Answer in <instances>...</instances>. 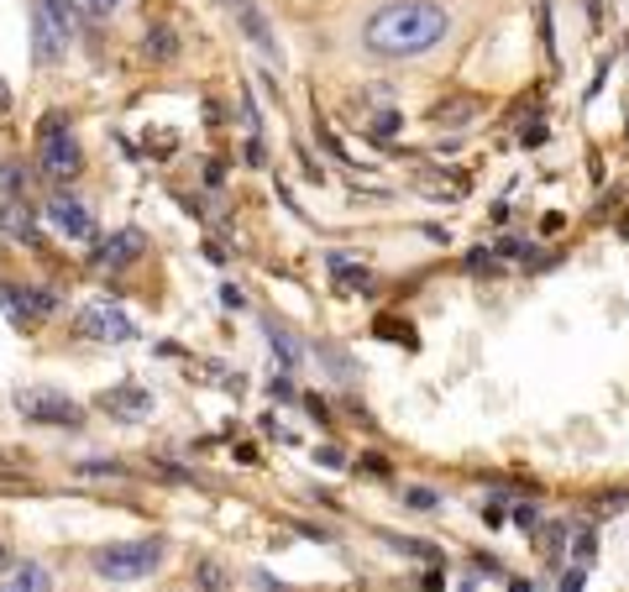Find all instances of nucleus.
<instances>
[{
	"mask_svg": "<svg viewBox=\"0 0 629 592\" xmlns=\"http://www.w3.org/2000/svg\"><path fill=\"white\" fill-rule=\"evenodd\" d=\"M451 37V11L441 0H388L363 26V48L373 58H425Z\"/></svg>",
	"mask_w": 629,
	"mask_h": 592,
	"instance_id": "f257e3e1",
	"label": "nucleus"
},
{
	"mask_svg": "<svg viewBox=\"0 0 629 592\" xmlns=\"http://www.w3.org/2000/svg\"><path fill=\"white\" fill-rule=\"evenodd\" d=\"M73 26H79L73 0H37L32 5V58L37 64H58L73 43Z\"/></svg>",
	"mask_w": 629,
	"mask_h": 592,
	"instance_id": "f03ea898",
	"label": "nucleus"
},
{
	"mask_svg": "<svg viewBox=\"0 0 629 592\" xmlns=\"http://www.w3.org/2000/svg\"><path fill=\"white\" fill-rule=\"evenodd\" d=\"M90 567L105 577V582H142L152 571L163 567V540H122V545H105L90 556Z\"/></svg>",
	"mask_w": 629,
	"mask_h": 592,
	"instance_id": "7ed1b4c3",
	"label": "nucleus"
},
{
	"mask_svg": "<svg viewBox=\"0 0 629 592\" xmlns=\"http://www.w3.org/2000/svg\"><path fill=\"white\" fill-rule=\"evenodd\" d=\"M16 403V414H22L26 425H53V430H79L84 425V409L69 399V394H58V388H43V383H26L11 394Z\"/></svg>",
	"mask_w": 629,
	"mask_h": 592,
	"instance_id": "20e7f679",
	"label": "nucleus"
},
{
	"mask_svg": "<svg viewBox=\"0 0 629 592\" xmlns=\"http://www.w3.org/2000/svg\"><path fill=\"white\" fill-rule=\"evenodd\" d=\"M37 168L53 184H73L84 173V152H79V137L69 132V121H48L37 132Z\"/></svg>",
	"mask_w": 629,
	"mask_h": 592,
	"instance_id": "39448f33",
	"label": "nucleus"
},
{
	"mask_svg": "<svg viewBox=\"0 0 629 592\" xmlns=\"http://www.w3.org/2000/svg\"><path fill=\"white\" fill-rule=\"evenodd\" d=\"M73 331L84 335V341H105V346H126V341H137V326H131V320H126L116 305H105V299L79 309Z\"/></svg>",
	"mask_w": 629,
	"mask_h": 592,
	"instance_id": "423d86ee",
	"label": "nucleus"
},
{
	"mask_svg": "<svg viewBox=\"0 0 629 592\" xmlns=\"http://www.w3.org/2000/svg\"><path fill=\"white\" fill-rule=\"evenodd\" d=\"M53 220V231H58V237L64 241H95V215H90V205H84V200H73V194H53L48 200V210H43Z\"/></svg>",
	"mask_w": 629,
	"mask_h": 592,
	"instance_id": "0eeeda50",
	"label": "nucleus"
},
{
	"mask_svg": "<svg viewBox=\"0 0 629 592\" xmlns=\"http://www.w3.org/2000/svg\"><path fill=\"white\" fill-rule=\"evenodd\" d=\"M0 305H5V315H11L16 326H37L43 315L58 309V294H53V288H11V284H0Z\"/></svg>",
	"mask_w": 629,
	"mask_h": 592,
	"instance_id": "6e6552de",
	"label": "nucleus"
},
{
	"mask_svg": "<svg viewBox=\"0 0 629 592\" xmlns=\"http://www.w3.org/2000/svg\"><path fill=\"white\" fill-rule=\"evenodd\" d=\"M100 409L116 414V420H147L152 414V394H147L142 383H116V388L100 394Z\"/></svg>",
	"mask_w": 629,
	"mask_h": 592,
	"instance_id": "1a4fd4ad",
	"label": "nucleus"
},
{
	"mask_svg": "<svg viewBox=\"0 0 629 592\" xmlns=\"http://www.w3.org/2000/svg\"><path fill=\"white\" fill-rule=\"evenodd\" d=\"M95 258L105 262V267H131L137 258H147V237L137 231V226H126V231H116V237L100 241Z\"/></svg>",
	"mask_w": 629,
	"mask_h": 592,
	"instance_id": "9d476101",
	"label": "nucleus"
},
{
	"mask_svg": "<svg viewBox=\"0 0 629 592\" xmlns=\"http://www.w3.org/2000/svg\"><path fill=\"white\" fill-rule=\"evenodd\" d=\"M0 231L11 241H26V247H43V231H37V215L26 210L22 200H5L0 205Z\"/></svg>",
	"mask_w": 629,
	"mask_h": 592,
	"instance_id": "9b49d317",
	"label": "nucleus"
},
{
	"mask_svg": "<svg viewBox=\"0 0 629 592\" xmlns=\"http://www.w3.org/2000/svg\"><path fill=\"white\" fill-rule=\"evenodd\" d=\"M237 22H242V32L252 37V43H258V53H263V58L284 64V53H278V37H273V26L263 22V11H258L252 0H247V5H237Z\"/></svg>",
	"mask_w": 629,
	"mask_h": 592,
	"instance_id": "f8f14e48",
	"label": "nucleus"
},
{
	"mask_svg": "<svg viewBox=\"0 0 629 592\" xmlns=\"http://www.w3.org/2000/svg\"><path fill=\"white\" fill-rule=\"evenodd\" d=\"M0 592H53V571L43 561H22L0 577Z\"/></svg>",
	"mask_w": 629,
	"mask_h": 592,
	"instance_id": "ddd939ff",
	"label": "nucleus"
},
{
	"mask_svg": "<svg viewBox=\"0 0 629 592\" xmlns=\"http://www.w3.org/2000/svg\"><path fill=\"white\" fill-rule=\"evenodd\" d=\"M325 267H331V278H336L341 294H352V288H367V262H363V252H331V258H325Z\"/></svg>",
	"mask_w": 629,
	"mask_h": 592,
	"instance_id": "4468645a",
	"label": "nucleus"
},
{
	"mask_svg": "<svg viewBox=\"0 0 629 592\" xmlns=\"http://www.w3.org/2000/svg\"><path fill=\"white\" fill-rule=\"evenodd\" d=\"M142 58H152V64H173L179 58V32L173 26H147L142 32Z\"/></svg>",
	"mask_w": 629,
	"mask_h": 592,
	"instance_id": "2eb2a0df",
	"label": "nucleus"
},
{
	"mask_svg": "<svg viewBox=\"0 0 629 592\" xmlns=\"http://www.w3.org/2000/svg\"><path fill=\"white\" fill-rule=\"evenodd\" d=\"M267 346L278 352V362H284V367H299V362H305V346H299V341H294L284 326H273V320H267Z\"/></svg>",
	"mask_w": 629,
	"mask_h": 592,
	"instance_id": "dca6fc26",
	"label": "nucleus"
},
{
	"mask_svg": "<svg viewBox=\"0 0 629 592\" xmlns=\"http://www.w3.org/2000/svg\"><path fill=\"white\" fill-rule=\"evenodd\" d=\"M373 335H388V341H404V346H420L410 326H404V320H393V315H378V320H373Z\"/></svg>",
	"mask_w": 629,
	"mask_h": 592,
	"instance_id": "f3484780",
	"label": "nucleus"
},
{
	"mask_svg": "<svg viewBox=\"0 0 629 592\" xmlns=\"http://www.w3.org/2000/svg\"><path fill=\"white\" fill-rule=\"evenodd\" d=\"M399 132H404V116H399V111H384V116H373V132H367V137H373V143H393Z\"/></svg>",
	"mask_w": 629,
	"mask_h": 592,
	"instance_id": "a211bd4d",
	"label": "nucleus"
},
{
	"mask_svg": "<svg viewBox=\"0 0 629 592\" xmlns=\"http://www.w3.org/2000/svg\"><path fill=\"white\" fill-rule=\"evenodd\" d=\"M404 503H410L414 514H436L441 493H436V488H404Z\"/></svg>",
	"mask_w": 629,
	"mask_h": 592,
	"instance_id": "6ab92c4d",
	"label": "nucleus"
},
{
	"mask_svg": "<svg viewBox=\"0 0 629 592\" xmlns=\"http://www.w3.org/2000/svg\"><path fill=\"white\" fill-rule=\"evenodd\" d=\"M122 5H126V0H79V11H84L90 22H105V16H116Z\"/></svg>",
	"mask_w": 629,
	"mask_h": 592,
	"instance_id": "aec40b11",
	"label": "nucleus"
},
{
	"mask_svg": "<svg viewBox=\"0 0 629 592\" xmlns=\"http://www.w3.org/2000/svg\"><path fill=\"white\" fill-rule=\"evenodd\" d=\"M199 588H205V592H226L231 582H226V571H220L216 561H199Z\"/></svg>",
	"mask_w": 629,
	"mask_h": 592,
	"instance_id": "412c9836",
	"label": "nucleus"
},
{
	"mask_svg": "<svg viewBox=\"0 0 629 592\" xmlns=\"http://www.w3.org/2000/svg\"><path fill=\"white\" fill-rule=\"evenodd\" d=\"M0 190H5V194L26 190V168H16V163H0Z\"/></svg>",
	"mask_w": 629,
	"mask_h": 592,
	"instance_id": "4be33fe9",
	"label": "nucleus"
},
{
	"mask_svg": "<svg viewBox=\"0 0 629 592\" xmlns=\"http://www.w3.org/2000/svg\"><path fill=\"white\" fill-rule=\"evenodd\" d=\"M514 524H519V530H535V524H540L535 503H514Z\"/></svg>",
	"mask_w": 629,
	"mask_h": 592,
	"instance_id": "5701e85b",
	"label": "nucleus"
},
{
	"mask_svg": "<svg viewBox=\"0 0 629 592\" xmlns=\"http://www.w3.org/2000/svg\"><path fill=\"white\" fill-rule=\"evenodd\" d=\"M519 143H525V147H540V143H546V126H540V121H530V126L519 132Z\"/></svg>",
	"mask_w": 629,
	"mask_h": 592,
	"instance_id": "b1692460",
	"label": "nucleus"
},
{
	"mask_svg": "<svg viewBox=\"0 0 629 592\" xmlns=\"http://www.w3.org/2000/svg\"><path fill=\"white\" fill-rule=\"evenodd\" d=\"M220 305H226V309H242V305H247V294H242V288L226 284V288H220Z\"/></svg>",
	"mask_w": 629,
	"mask_h": 592,
	"instance_id": "393cba45",
	"label": "nucleus"
},
{
	"mask_svg": "<svg viewBox=\"0 0 629 592\" xmlns=\"http://www.w3.org/2000/svg\"><path fill=\"white\" fill-rule=\"evenodd\" d=\"M357 467H363L367 477H384V473H388V462H384V456H363V462H357Z\"/></svg>",
	"mask_w": 629,
	"mask_h": 592,
	"instance_id": "a878e982",
	"label": "nucleus"
},
{
	"mask_svg": "<svg viewBox=\"0 0 629 592\" xmlns=\"http://www.w3.org/2000/svg\"><path fill=\"white\" fill-rule=\"evenodd\" d=\"M314 462H325V467H341V462H346V456H341L336 446H320V451H314Z\"/></svg>",
	"mask_w": 629,
	"mask_h": 592,
	"instance_id": "bb28decb",
	"label": "nucleus"
},
{
	"mask_svg": "<svg viewBox=\"0 0 629 592\" xmlns=\"http://www.w3.org/2000/svg\"><path fill=\"white\" fill-rule=\"evenodd\" d=\"M577 556H582V561H593V535H587V530L577 535Z\"/></svg>",
	"mask_w": 629,
	"mask_h": 592,
	"instance_id": "cd10ccee",
	"label": "nucleus"
},
{
	"mask_svg": "<svg viewBox=\"0 0 629 592\" xmlns=\"http://www.w3.org/2000/svg\"><path fill=\"white\" fill-rule=\"evenodd\" d=\"M0 571H11V550L5 545H0Z\"/></svg>",
	"mask_w": 629,
	"mask_h": 592,
	"instance_id": "c85d7f7f",
	"label": "nucleus"
},
{
	"mask_svg": "<svg viewBox=\"0 0 629 592\" xmlns=\"http://www.w3.org/2000/svg\"><path fill=\"white\" fill-rule=\"evenodd\" d=\"M5 105H11V95H5V84H0V111H5Z\"/></svg>",
	"mask_w": 629,
	"mask_h": 592,
	"instance_id": "c756f323",
	"label": "nucleus"
},
{
	"mask_svg": "<svg viewBox=\"0 0 629 592\" xmlns=\"http://www.w3.org/2000/svg\"><path fill=\"white\" fill-rule=\"evenodd\" d=\"M220 5H231V11H237V5H247V0H220Z\"/></svg>",
	"mask_w": 629,
	"mask_h": 592,
	"instance_id": "7c9ffc66",
	"label": "nucleus"
}]
</instances>
